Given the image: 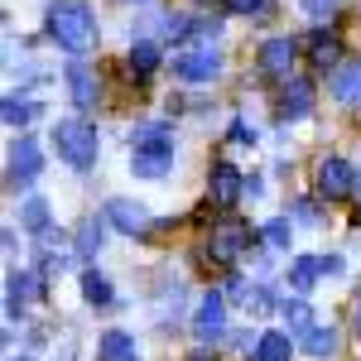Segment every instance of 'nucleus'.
Wrapping results in <instances>:
<instances>
[{
    "label": "nucleus",
    "mask_w": 361,
    "mask_h": 361,
    "mask_svg": "<svg viewBox=\"0 0 361 361\" xmlns=\"http://www.w3.org/2000/svg\"><path fill=\"white\" fill-rule=\"evenodd\" d=\"M130 169H135V178H164V173H173V140L169 145H135L130 149Z\"/></svg>",
    "instance_id": "obj_7"
},
{
    "label": "nucleus",
    "mask_w": 361,
    "mask_h": 361,
    "mask_svg": "<svg viewBox=\"0 0 361 361\" xmlns=\"http://www.w3.org/2000/svg\"><path fill=\"white\" fill-rule=\"evenodd\" d=\"M241 183H246V178L231 164H217L212 169V202H217V207H231V202L241 197Z\"/></svg>",
    "instance_id": "obj_14"
},
{
    "label": "nucleus",
    "mask_w": 361,
    "mask_h": 361,
    "mask_svg": "<svg viewBox=\"0 0 361 361\" xmlns=\"http://www.w3.org/2000/svg\"><path fill=\"white\" fill-rule=\"evenodd\" d=\"M188 361H207V357H188Z\"/></svg>",
    "instance_id": "obj_35"
},
{
    "label": "nucleus",
    "mask_w": 361,
    "mask_h": 361,
    "mask_svg": "<svg viewBox=\"0 0 361 361\" xmlns=\"http://www.w3.org/2000/svg\"><path fill=\"white\" fill-rule=\"evenodd\" d=\"M39 173H44V149H39L29 135H20L15 149H10V183H15V188H29Z\"/></svg>",
    "instance_id": "obj_6"
},
{
    "label": "nucleus",
    "mask_w": 361,
    "mask_h": 361,
    "mask_svg": "<svg viewBox=\"0 0 361 361\" xmlns=\"http://www.w3.org/2000/svg\"><path fill=\"white\" fill-rule=\"evenodd\" d=\"M5 294H10V318H15V313H20V304H25V299H44V279L39 275H10V284H5Z\"/></svg>",
    "instance_id": "obj_15"
},
{
    "label": "nucleus",
    "mask_w": 361,
    "mask_h": 361,
    "mask_svg": "<svg viewBox=\"0 0 361 361\" xmlns=\"http://www.w3.org/2000/svg\"><path fill=\"white\" fill-rule=\"evenodd\" d=\"M226 333V299L222 294H207L193 313V337L197 342H217Z\"/></svg>",
    "instance_id": "obj_9"
},
{
    "label": "nucleus",
    "mask_w": 361,
    "mask_h": 361,
    "mask_svg": "<svg viewBox=\"0 0 361 361\" xmlns=\"http://www.w3.org/2000/svg\"><path fill=\"white\" fill-rule=\"evenodd\" d=\"M289 212H294V217H299L304 226H318V207H313V202H294Z\"/></svg>",
    "instance_id": "obj_31"
},
{
    "label": "nucleus",
    "mask_w": 361,
    "mask_h": 361,
    "mask_svg": "<svg viewBox=\"0 0 361 361\" xmlns=\"http://www.w3.org/2000/svg\"><path fill=\"white\" fill-rule=\"evenodd\" d=\"M357 337H361V304H357Z\"/></svg>",
    "instance_id": "obj_34"
},
{
    "label": "nucleus",
    "mask_w": 361,
    "mask_h": 361,
    "mask_svg": "<svg viewBox=\"0 0 361 361\" xmlns=\"http://www.w3.org/2000/svg\"><path fill=\"white\" fill-rule=\"evenodd\" d=\"M328 92H333L342 106H361V58L337 63V73H333V82H328Z\"/></svg>",
    "instance_id": "obj_12"
},
{
    "label": "nucleus",
    "mask_w": 361,
    "mask_h": 361,
    "mask_svg": "<svg viewBox=\"0 0 361 361\" xmlns=\"http://www.w3.org/2000/svg\"><path fill=\"white\" fill-rule=\"evenodd\" d=\"M231 15H270V0H222Z\"/></svg>",
    "instance_id": "obj_28"
},
{
    "label": "nucleus",
    "mask_w": 361,
    "mask_h": 361,
    "mask_svg": "<svg viewBox=\"0 0 361 361\" xmlns=\"http://www.w3.org/2000/svg\"><path fill=\"white\" fill-rule=\"evenodd\" d=\"M299 337H304L299 347H304L308 357H318V361L337 352V328H318V323H313V328H308V333H299Z\"/></svg>",
    "instance_id": "obj_19"
},
{
    "label": "nucleus",
    "mask_w": 361,
    "mask_h": 361,
    "mask_svg": "<svg viewBox=\"0 0 361 361\" xmlns=\"http://www.w3.org/2000/svg\"><path fill=\"white\" fill-rule=\"evenodd\" d=\"M231 140H236V145H255V126L236 121V126H231Z\"/></svg>",
    "instance_id": "obj_32"
},
{
    "label": "nucleus",
    "mask_w": 361,
    "mask_h": 361,
    "mask_svg": "<svg viewBox=\"0 0 361 361\" xmlns=\"http://www.w3.org/2000/svg\"><path fill=\"white\" fill-rule=\"evenodd\" d=\"M82 294H87V304H92V308H116L111 284L97 275V270H87V275H82Z\"/></svg>",
    "instance_id": "obj_21"
},
{
    "label": "nucleus",
    "mask_w": 361,
    "mask_h": 361,
    "mask_svg": "<svg viewBox=\"0 0 361 361\" xmlns=\"http://www.w3.org/2000/svg\"><path fill=\"white\" fill-rule=\"evenodd\" d=\"M299 5H304L308 15H318V20H328V15H333V10L342 5V0H299Z\"/></svg>",
    "instance_id": "obj_30"
},
{
    "label": "nucleus",
    "mask_w": 361,
    "mask_h": 361,
    "mask_svg": "<svg viewBox=\"0 0 361 361\" xmlns=\"http://www.w3.org/2000/svg\"><path fill=\"white\" fill-rule=\"evenodd\" d=\"M318 270H323V275H342V260H337V255H318Z\"/></svg>",
    "instance_id": "obj_33"
},
{
    "label": "nucleus",
    "mask_w": 361,
    "mask_h": 361,
    "mask_svg": "<svg viewBox=\"0 0 361 361\" xmlns=\"http://www.w3.org/2000/svg\"><path fill=\"white\" fill-rule=\"evenodd\" d=\"M106 222L121 226V231H130V236H145V231H149V212H145L140 202H130V197H111V202H106Z\"/></svg>",
    "instance_id": "obj_11"
},
{
    "label": "nucleus",
    "mask_w": 361,
    "mask_h": 361,
    "mask_svg": "<svg viewBox=\"0 0 361 361\" xmlns=\"http://www.w3.org/2000/svg\"><path fill=\"white\" fill-rule=\"evenodd\" d=\"M140 5H145V0H140Z\"/></svg>",
    "instance_id": "obj_37"
},
{
    "label": "nucleus",
    "mask_w": 361,
    "mask_h": 361,
    "mask_svg": "<svg viewBox=\"0 0 361 361\" xmlns=\"http://www.w3.org/2000/svg\"><path fill=\"white\" fill-rule=\"evenodd\" d=\"M284 318H289V328H294V333H308V328H313L304 299H289V304H284Z\"/></svg>",
    "instance_id": "obj_27"
},
{
    "label": "nucleus",
    "mask_w": 361,
    "mask_h": 361,
    "mask_svg": "<svg viewBox=\"0 0 361 361\" xmlns=\"http://www.w3.org/2000/svg\"><path fill=\"white\" fill-rule=\"evenodd\" d=\"M265 241L275 250H289V222H265Z\"/></svg>",
    "instance_id": "obj_29"
},
{
    "label": "nucleus",
    "mask_w": 361,
    "mask_h": 361,
    "mask_svg": "<svg viewBox=\"0 0 361 361\" xmlns=\"http://www.w3.org/2000/svg\"><path fill=\"white\" fill-rule=\"evenodd\" d=\"M313 111V82L308 78H289L279 92V121H304Z\"/></svg>",
    "instance_id": "obj_10"
},
{
    "label": "nucleus",
    "mask_w": 361,
    "mask_h": 361,
    "mask_svg": "<svg viewBox=\"0 0 361 361\" xmlns=\"http://www.w3.org/2000/svg\"><path fill=\"white\" fill-rule=\"evenodd\" d=\"M49 39L68 54H92L97 49V15L82 0H58L49 10Z\"/></svg>",
    "instance_id": "obj_1"
},
{
    "label": "nucleus",
    "mask_w": 361,
    "mask_h": 361,
    "mask_svg": "<svg viewBox=\"0 0 361 361\" xmlns=\"http://www.w3.org/2000/svg\"><path fill=\"white\" fill-rule=\"evenodd\" d=\"M169 140H173V126L169 121H145V126L130 130V149L135 145H169Z\"/></svg>",
    "instance_id": "obj_22"
},
{
    "label": "nucleus",
    "mask_w": 361,
    "mask_h": 361,
    "mask_svg": "<svg viewBox=\"0 0 361 361\" xmlns=\"http://www.w3.org/2000/svg\"><path fill=\"white\" fill-rule=\"evenodd\" d=\"M222 73V58L212 54V49H183V54H173V78L178 82H212Z\"/></svg>",
    "instance_id": "obj_5"
},
{
    "label": "nucleus",
    "mask_w": 361,
    "mask_h": 361,
    "mask_svg": "<svg viewBox=\"0 0 361 361\" xmlns=\"http://www.w3.org/2000/svg\"><path fill=\"white\" fill-rule=\"evenodd\" d=\"M357 193H361V178H357Z\"/></svg>",
    "instance_id": "obj_36"
},
{
    "label": "nucleus",
    "mask_w": 361,
    "mask_h": 361,
    "mask_svg": "<svg viewBox=\"0 0 361 361\" xmlns=\"http://www.w3.org/2000/svg\"><path fill=\"white\" fill-rule=\"evenodd\" d=\"M73 246H78V260H97V250H102V222H97V217H92V222H82Z\"/></svg>",
    "instance_id": "obj_23"
},
{
    "label": "nucleus",
    "mask_w": 361,
    "mask_h": 361,
    "mask_svg": "<svg viewBox=\"0 0 361 361\" xmlns=\"http://www.w3.org/2000/svg\"><path fill=\"white\" fill-rule=\"evenodd\" d=\"M97 361H135V337L130 333H102Z\"/></svg>",
    "instance_id": "obj_17"
},
{
    "label": "nucleus",
    "mask_w": 361,
    "mask_h": 361,
    "mask_svg": "<svg viewBox=\"0 0 361 361\" xmlns=\"http://www.w3.org/2000/svg\"><path fill=\"white\" fill-rule=\"evenodd\" d=\"M294 58H299V44H294L289 34L265 39V44H260V54H255L260 78H270V82H289V78H299V73H294Z\"/></svg>",
    "instance_id": "obj_3"
},
{
    "label": "nucleus",
    "mask_w": 361,
    "mask_h": 361,
    "mask_svg": "<svg viewBox=\"0 0 361 361\" xmlns=\"http://www.w3.org/2000/svg\"><path fill=\"white\" fill-rule=\"evenodd\" d=\"M313 178H318V193L328 197V202H337V197H347L352 188H357V173H352V164H347V159H337V154H333V159H323Z\"/></svg>",
    "instance_id": "obj_8"
},
{
    "label": "nucleus",
    "mask_w": 361,
    "mask_h": 361,
    "mask_svg": "<svg viewBox=\"0 0 361 361\" xmlns=\"http://www.w3.org/2000/svg\"><path fill=\"white\" fill-rule=\"evenodd\" d=\"M20 222H25L29 231H34V236H39V231H44V226H49V202H44V197H29L25 207H20Z\"/></svg>",
    "instance_id": "obj_25"
},
{
    "label": "nucleus",
    "mask_w": 361,
    "mask_h": 361,
    "mask_svg": "<svg viewBox=\"0 0 361 361\" xmlns=\"http://www.w3.org/2000/svg\"><path fill=\"white\" fill-rule=\"evenodd\" d=\"M39 116L34 102H20V97H5V126H29Z\"/></svg>",
    "instance_id": "obj_26"
},
{
    "label": "nucleus",
    "mask_w": 361,
    "mask_h": 361,
    "mask_svg": "<svg viewBox=\"0 0 361 361\" xmlns=\"http://www.w3.org/2000/svg\"><path fill=\"white\" fill-rule=\"evenodd\" d=\"M289 352H294L289 333H260V342H255V361H289Z\"/></svg>",
    "instance_id": "obj_20"
},
{
    "label": "nucleus",
    "mask_w": 361,
    "mask_h": 361,
    "mask_svg": "<svg viewBox=\"0 0 361 361\" xmlns=\"http://www.w3.org/2000/svg\"><path fill=\"white\" fill-rule=\"evenodd\" d=\"M54 145H58V159L63 164H73V169L97 164V126H87V121H58Z\"/></svg>",
    "instance_id": "obj_2"
},
{
    "label": "nucleus",
    "mask_w": 361,
    "mask_h": 361,
    "mask_svg": "<svg viewBox=\"0 0 361 361\" xmlns=\"http://www.w3.org/2000/svg\"><path fill=\"white\" fill-rule=\"evenodd\" d=\"M318 275H323V270H318V255H304V260H294V265H289V284H294L299 294H308Z\"/></svg>",
    "instance_id": "obj_24"
},
{
    "label": "nucleus",
    "mask_w": 361,
    "mask_h": 361,
    "mask_svg": "<svg viewBox=\"0 0 361 361\" xmlns=\"http://www.w3.org/2000/svg\"><path fill=\"white\" fill-rule=\"evenodd\" d=\"M250 241H255V231L246 222H217L212 226V241H207V255H212V265H236Z\"/></svg>",
    "instance_id": "obj_4"
},
{
    "label": "nucleus",
    "mask_w": 361,
    "mask_h": 361,
    "mask_svg": "<svg viewBox=\"0 0 361 361\" xmlns=\"http://www.w3.org/2000/svg\"><path fill=\"white\" fill-rule=\"evenodd\" d=\"M159 68V44L154 39H135L130 44V78H149Z\"/></svg>",
    "instance_id": "obj_18"
},
{
    "label": "nucleus",
    "mask_w": 361,
    "mask_h": 361,
    "mask_svg": "<svg viewBox=\"0 0 361 361\" xmlns=\"http://www.w3.org/2000/svg\"><path fill=\"white\" fill-rule=\"evenodd\" d=\"M308 54H313V68H333L337 58H342V44H337V34H328V29H313L308 34Z\"/></svg>",
    "instance_id": "obj_16"
},
{
    "label": "nucleus",
    "mask_w": 361,
    "mask_h": 361,
    "mask_svg": "<svg viewBox=\"0 0 361 361\" xmlns=\"http://www.w3.org/2000/svg\"><path fill=\"white\" fill-rule=\"evenodd\" d=\"M68 92H73V106H82V111H92L97 106V92H102V82H97V73L92 68H68Z\"/></svg>",
    "instance_id": "obj_13"
}]
</instances>
